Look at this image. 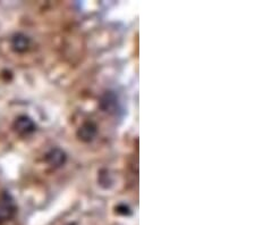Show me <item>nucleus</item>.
I'll use <instances>...</instances> for the list:
<instances>
[{
	"instance_id": "2",
	"label": "nucleus",
	"mask_w": 255,
	"mask_h": 225,
	"mask_svg": "<svg viewBox=\"0 0 255 225\" xmlns=\"http://www.w3.org/2000/svg\"><path fill=\"white\" fill-rule=\"evenodd\" d=\"M35 128V123L27 116H19L16 118L14 123V129L20 136H27V134L33 133Z\"/></svg>"
},
{
	"instance_id": "6",
	"label": "nucleus",
	"mask_w": 255,
	"mask_h": 225,
	"mask_svg": "<svg viewBox=\"0 0 255 225\" xmlns=\"http://www.w3.org/2000/svg\"><path fill=\"white\" fill-rule=\"evenodd\" d=\"M117 106V98L113 92H107L106 95L101 98V107L106 112H112V110Z\"/></svg>"
},
{
	"instance_id": "3",
	"label": "nucleus",
	"mask_w": 255,
	"mask_h": 225,
	"mask_svg": "<svg viewBox=\"0 0 255 225\" xmlns=\"http://www.w3.org/2000/svg\"><path fill=\"white\" fill-rule=\"evenodd\" d=\"M66 159H67V156H66L65 151L59 148H53L46 155L47 163L55 169L63 166L66 163Z\"/></svg>"
},
{
	"instance_id": "1",
	"label": "nucleus",
	"mask_w": 255,
	"mask_h": 225,
	"mask_svg": "<svg viewBox=\"0 0 255 225\" xmlns=\"http://www.w3.org/2000/svg\"><path fill=\"white\" fill-rule=\"evenodd\" d=\"M16 213V205L9 194L0 196V224L10 220Z\"/></svg>"
},
{
	"instance_id": "4",
	"label": "nucleus",
	"mask_w": 255,
	"mask_h": 225,
	"mask_svg": "<svg viewBox=\"0 0 255 225\" xmlns=\"http://www.w3.org/2000/svg\"><path fill=\"white\" fill-rule=\"evenodd\" d=\"M97 131V125L93 122H86L77 130V137H79L81 141L90 142L96 137Z\"/></svg>"
},
{
	"instance_id": "5",
	"label": "nucleus",
	"mask_w": 255,
	"mask_h": 225,
	"mask_svg": "<svg viewBox=\"0 0 255 225\" xmlns=\"http://www.w3.org/2000/svg\"><path fill=\"white\" fill-rule=\"evenodd\" d=\"M31 46V40L28 36L23 33H17L11 39V47H13L16 52H24L26 51Z\"/></svg>"
}]
</instances>
